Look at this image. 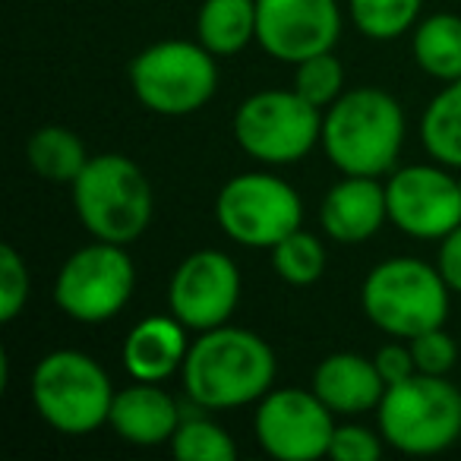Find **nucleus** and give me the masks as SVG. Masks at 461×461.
Segmentation results:
<instances>
[{
	"instance_id": "nucleus-1",
	"label": "nucleus",
	"mask_w": 461,
	"mask_h": 461,
	"mask_svg": "<svg viewBox=\"0 0 461 461\" xmlns=\"http://www.w3.org/2000/svg\"><path fill=\"white\" fill-rule=\"evenodd\" d=\"M278 357L263 335L240 326H218L190 341L184 370V389L203 411H230L257 404L276 389Z\"/></svg>"
},
{
	"instance_id": "nucleus-2",
	"label": "nucleus",
	"mask_w": 461,
	"mask_h": 461,
	"mask_svg": "<svg viewBox=\"0 0 461 461\" xmlns=\"http://www.w3.org/2000/svg\"><path fill=\"white\" fill-rule=\"evenodd\" d=\"M404 108L376 86L345 89L322 111V152L341 174L389 177L404 146Z\"/></svg>"
},
{
	"instance_id": "nucleus-3",
	"label": "nucleus",
	"mask_w": 461,
	"mask_h": 461,
	"mask_svg": "<svg viewBox=\"0 0 461 461\" xmlns=\"http://www.w3.org/2000/svg\"><path fill=\"white\" fill-rule=\"evenodd\" d=\"M73 190V209L92 240L130 247L142 238L155 215V193L146 171L121 152L92 155Z\"/></svg>"
},
{
	"instance_id": "nucleus-4",
	"label": "nucleus",
	"mask_w": 461,
	"mask_h": 461,
	"mask_svg": "<svg viewBox=\"0 0 461 461\" xmlns=\"http://www.w3.org/2000/svg\"><path fill=\"white\" fill-rule=\"evenodd\" d=\"M452 291L439 269L414 257H389L366 272L360 307L379 332L414 339L427 329L446 326Z\"/></svg>"
},
{
	"instance_id": "nucleus-5",
	"label": "nucleus",
	"mask_w": 461,
	"mask_h": 461,
	"mask_svg": "<svg viewBox=\"0 0 461 461\" xmlns=\"http://www.w3.org/2000/svg\"><path fill=\"white\" fill-rule=\"evenodd\" d=\"M385 446L402 455H439L461 439V389L448 376H414L385 385L376 408Z\"/></svg>"
},
{
	"instance_id": "nucleus-6",
	"label": "nucleus",
	"mask_w": 461,
	"mask_h": 461,
	"mask_svg": "<svg viewBox=\"0 0 461 461\" xmlns=\"http://www.w3.org/2000/svg\"><path fill=\"white\" fill-rule=\"evenodd\" d=\"M32 404L51 429L64 436H86L108 427L114 385L92 354L60 348L35 364Z\"/></svg>"
},
{
	"instance_id": "nucleus-7",
	"label": "nucleus",
	"mask_w": 461,
	"mask_h": 461,
	"mask_svg": "<svg viewBox=\"0 0 461 461\" xmlns=\"http://www.w3.org/2000/svg\"><path fill=\"white\" fill-rule=\"evenodd\" d=\"M136 102L158 117H190L218 92V58L196 39H165L130 60Z\"/></svg>"
},
{
	"instance_id": "nucleus-8",
	"label": "nucleus",
	"mask_w": 461,
	"mask_h": 461,
	"mask_svg": "<svg viewBox=\"0 0 461 461\" xmlns=\"http://www.w3.org/2000/svg\"><path fill=\"white\" fill-rule=\"evenodd\" d=\"M230 130L253 161L266 167H288L303 161L322 142V108L310 104L294 86L263 89L238 104Z\"/></svg>"
},
{
	"instance_id": "nucleus-9",
	"label": "nucleus",
	"mask_w": 461,
	"mask_h": 461,
	"mask_svg": "<svg viewBox=\"0 0 461 461\" xmlns=\"http://www.w3.org/2000/svg\"><path fill=\"white\" fill-rule=\"evenodd\" d=\"M215 221L234 244L272 250L291 230L303 228V199L278 174L244 171L218 190Z\"/></svg>"
},
{
	"instance_id": "nucleus-10",
	"label": "nucleus",
	"mask_w": 461,
	"mask_h": 461,
	"mask_svg": "<svg viewBox=\"0 0 461 461\" xmlns=\"http://www.w3.org/2000/svg\"><path fill=\"white\" fill-rule=\"evenodd\" d=\"M136 291V266L127 247L92 240L64 259L54 278V303L73 322L98 326L127 310Z\"/></svg>"
},
{
	"instance_id": "nucleus-11",
	"label": "nucleus",
	"mask_w": 461,
	"mask_h": 461,
	"mask_svg": "<svg viewBox=\"0 0 461 461\" xmlns=\"http://www.w3.org/2000/svg\"><path fill=\"white\" fill-rule=\"evenodd\" d=\"M335 414L313 389L276 385L257 402L253 433L276 461H320L329 455L335 433Z\"/></svg>"
},
{
	"instance_id": "nucleus-12",
	"label": "nucleus",
	"mask_w": 461,
	"mask_h": 461,
	"mask_svg": "<svg viewBox=\"0 0 461 461\" xmlns=\"http://www.w3.org/2000/svg\"><path fill=\"white\" fill-rule=\"evenodd\" d=\"M389 221L414 240H442L461 224V184L452 167L404 165L385 177Z\"/></svg>"
},
{
	"instance_id": "nucleus-13",
	"label": "nucleus",
	"mask_w": 461,
	"mask_h": 461,
	"mask_svg": "<svg viewBox=\"0 0 461 461\" xmlns=\"http://www.w3.org/2000/svg\"><path fill=\"white\" fill-rule=\"evenodd\" d=\"M240 269L224 250L203 247L186 253L167 282V313L190 332L228 326L240 303Z\"/></svg>"
},
{
	"instance_id": "nucleus-14",
	"label": "nucleus",
	"mask_w": 461,
	"mask_h": 461,
	"mask_svg": "<svg viewBox=\"0 0 461 461\" xmlns=\"http://www.w3.org/2000/svg\"><path fill=\"white\" fill-rule=\"evenodd\" d=\"M339 39V0H257V45L282 64L335 51Z\"/></svg>"
},
{
	"instance_id": "nucleus-15",
	"label": "nucleus",
	"mask_w": 461,
	"mask_h": 461,
	"mask_svg": "<svg viewBox=\"0 0 461 461\" xmlns=\"http://www.w3.org/2000/svg\"><path fill=\"white\" fill-rule=\"evenodd\" d=\"M389 221L383 177H357L345 174L332 190L322 196L320 228L335 244H366Z\"/></svg>"
},
{
	"instance_id": "nucleus-16",
	"label": "nucleus",
	"mask_w": 461,
	"mask_h": 461,
	"mask_svg": "<svg viewBox=\"0 0 461 461\" xmlns=\"http://www.w3.org/2000/svg\"><path fill=\"white\" fill-rule=\"evenodd\" d=\"M180 420H184V411L171 392L161 389V383H140V379L114 392L108 414V427L123 442L140 448L171 446Z\"/></svg>"
},
{
	"instance_id": "nucleus-17",
	"label": "nucleus",
	"mask_w": 461,
	"mask_h": 461,
	"mask_svg": "<svg viewBox=\"0 0 461 461\" xmlns=\"http://www.w3.org/2000/svg\"><path fill=\"white\" fill-rule=\"evenodd\" d=\"M313 392L335 417H360L379 408L385 379L379 376L373 357L357 351H335L316 364Z\"/></svg>"
},
{
	"instance_id": "nucleus-18",
	"label": "nucleus",
	"mask_w": 461,
	"mask_h": 461,
	"mask_svg": "<svg viewBox=\"0 0 461 461\" xmlns=\"http://www.w3.org/2000/svg\"><path fill=\"white\" fill-rule=\"evenodd\" d=\"M190 329L174 313L146 316L123 339V370L130 379L140 383H165L174 373L184 370L186 351H190Z\"/></svg>"
},
{
	"instance_id": "nucleus-19",
	"label": "nucleus",
	"mask_w": 461,
	"mask_h": 461,
	"mask_svg": "<svg viewBox=\"0 0 461 461\" xmlns=\"http://www.w3.org/2000/svg\"><path fill=\"white\" fill-rule=\"evenodd\" d=\"M196 41L215 58H234L257 41V0H203L196 14Z\"/></svg>"
},
{
	"instance_id": "nucleus-20",
	"label": "nucleus",
	"mask_w": 461,
	"mask_h": 461,
	"mask_svg": "<svg viewBox=\"0 0 461 461\" xmlns=\"http://www.w3.org/2000/svg\"><path fill=\"white\" fill-rule=\"evenodd\" d=\"M411 54L427 77L439 83L461 79V16L429 14L411 29Z\"/></svg>"
},
{
	"instance_id": "nucleus-21",
	"label": "nucleus",
	"mask_w": 461,
	"mask_h": 461,
	"mask_svg": "<svg viewBox=\"0 0 461 461\" xmlns=\"http://www.w3.org/2000/svg\"><path fill=\"white\" fill-rule=\"evenodd\" d=\"M26 158L32 171L48 184H73L89 165L92 155L86 152V142L64 123H45L26 140Z\"/></svg>"
},
{
	"instance_id": "nucleus-22",
	"label": "nucleus",
	"mask_w": 461,
	"mask_h": 461,
	"mask_svg": "<svg viewBox=\"0 0 461 461\" xmlns=\"http://www.w3.org/2000/svg\"><path fill=\"white\" fill-rule=\"evenodd\" d=\"M420 142L433 161L461 171V79L429 98L420 114Z\"/></svg>"
},
{
	"instance_id": "nucleus-23",
	"label": "nucleus",
	"mask_w": 461,
	"mask_h": 461,
	"mask_svg": "<svg viewBox=\"0 0 461 461\" xmlns=\"http://www.w3.org/2000/svg\"><path fill=\"white\" fill-rule=\"evenodd\" d=\"M272 257V269L291 288H310L326 276V244H322L320 234H310L307 228L291 230L288 238L278 240L269 250Z\"/></svg>"
},
{
	"instance_id": "nucleus-24",
	"label": "nucleus",
	"mask_w": 461,
	"mask_h": 461,
	"mask_svg": "<svg viewBox=\"0 0 461 461\" xmlns=\"http://www.w3.org/2000/svg\"><path fill=\"white\" fill-rule=\"evenodd\" d=\"M423 0H348L357 32L370 41H395L420 23Z\"/></svg>"
},
{
	"instance_id": "nucleus-25",
	"label": "nucleus",
	"mask_w": 461,
	"mask_h": 461,
	"mask_svg": "<svg viewBox=\"0 0 461 461\" xmlns=\"http://www.w3.org/2000/svg\"><path fill=\"white\" fill-rule=\"evenodd\" d=\"M171 455L177 461H238V442L212 417L193 414L180 420L171 439Z\"/></svg>"
},
{
	"instance_id": "nucleus-26",
	"label": "nucleus",
	"mask_w": 461,
	"mask_h": 461,
	"mask_svg": "<svg viewBox=\"0 0 461 461\" xmlns=\"http://www.w3.org/2000/svg\"><path fill=\"white\" fill-rule=\"evenodd\" d=\"M294 89L307 98L310 104L326 111L345 95V67L332 51L313 54V58L294 64Z\"/></svg>"
},
{
	"instance_id": "nucleus-27",
	"label": "nucleus",
	"mask_w": 461,
	"mask_h": 461,
	"mask_svg": "<svg viewBox=\"0 0 461 461\" xmlns=\"http://www.w3.org/2000/svg\"><path fill=\"white\" fill-rule=\"evenodd\" d=\"M32 294V276L16 247H0V322H14Z\"/></svg>"
},
{
	"instance_id": "nucleus-28",
	"label": "nucleus",
	"mask_w": 461,
	"mask_h": 461,
	"mask_svg": "<svg viewBox=\"0 0 461 461\" xmlns=\"http://www.w3.org/2000/svg\"><path fill=\"white\" fill-rule=\"evenodd\" d=\"M411 354H414L417 373H427V376H448L458 364V345L446 332V326L427 329V332L408 339Z\"/></svg>"
},
{
	"instance_id": "nucleus-29",
	"label": "nucleus",
	"mask_w": 461,
	"mask_h": 461,
	"mask_svg": "<svg viewBox=\"0 0 461 461\" xmlns=\"http://www.w3.org/2000/svg\"><path fill=\"white\" fill-rule=\"evenodd\" d=\"M385 452V439L379 429H370L364 423H339L329 446L332 461H379Z\"/></svg>"
},
{
	"instance_id": "nucleus-30",
	"label": "nucleus",
	"mask_w": 461,
	"mask_h": 461,
	"mask_svg": "<svg viewBox=\"0 0 461 461\" xmlns=\"http://www.w3.org/2000/svg\"><path fill=\"white\" fill-rule=\"evenodd\" d=\"M373 364H376L379 376L385 379V385H395V383H402V379H408L417 373L414 354H411V345L404 339H392L389 345L376 348Z\"/></svg>"
},
{
	"instance_id": "nucleus-31",
	"label": "nucleus",
	"mask_w": 461,
	"mask_h": 461,
	"mask_svg": "<svg viewBox=\"0 0 461 461\" xmlns=\"http://www.w3.org/2000/svg\"><path fill=\"white\" fill-rule=\"evenodd\" d=\"M436 269H439L442 282L448 285V291H452V294H461V224L452 228L446 238L439 240Z\"/></svg>"
},
{
	"instance_id": "nucleus-32",
	"label": "nucleus",
	"mask_w": 461,
	"mask_h": 461,
	"mask_svg": "<svg viewBox=\"0 0 461 461\" xmlns=\"http://www.w3.org/2000/svg\"><path fill=\"white\" fill-rule=\"evenodd\" d=\"M458 184H461V171H458Z\"/></svg>"
}]
</instances>
